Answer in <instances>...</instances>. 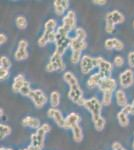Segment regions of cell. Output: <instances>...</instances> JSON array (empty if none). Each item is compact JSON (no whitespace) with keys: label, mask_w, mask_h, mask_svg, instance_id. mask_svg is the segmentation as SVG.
I'll return each instance as SVG.
<instances>
[{"label":"cell","mask_w":134,"mask_h":150,"mask_svg":"<svg viewBox=\"0 0 134 150\" xmlns=\"http://www.w3.org/2000/svg\"><path fill=\"white\" fill-rule=\"evenodd\" d=\"M68 31L63 26H59L56 29V39H55V45L56 50L60 55H63L66 52L67 48L70 47L71 44V38L68 37Z\"/></svg>","instance_id":"1"},{"label":"cell","mask_w":134,"mask_h":150,"mask_svg":"<svg viewBox=\"0 0 134 150\" xmlns=\"http://www.w3.org/2000/svg\"><path fill=\"white\" fill-rule=\"evenodd\" d=\"M84 107L91 113V118L93 123L99 119L101 116V110H102V103L98 100L96 97H92L90 99H85Z\"/></svg>","instance_id":"2"},{"label":"cell","mask_w":134,"mask_h":150,"mask_svg":"<svg viewBox=\"0 0 134 150\" xmlns=\"http://www.w3.org/2000/svg\"><path fill=\"white\" fill-rule=\"evenodd\" d=\"M65 63L62 59V55H60L57 51H54L50 57L49 62L46 65V71L53 72L56 70H64Z\"/></svg>","instance_id":"3"},{"label":"cell","mask_w":134,"mask_h":150,"mask_svg":"<svg viewBox=\"0 0 134 150\" xmlns=\"http://www.w3.org/2000/svg\"><path fill=\"white\" fill-rule=\"evenodd\" d=\"M28 97L31 98L36 108H42L47 102V96L40 89H33Z\"/></svg>","instance_id":"4"},{"label":"cell","mask_w":134,"mask_h":150,"mask_svg":"<svg viewBox=\"0 0 134 150\" xmlns=\"http://www.w3.org/2000/svg\"><path fill=\"white\" fill-rule=\"evenodd\" d=\"M68 97L72 102L76 103L77 105L83 106L85 99L83 98V91L80 88L79 85L69 87V92H68Z\"/></svg>","instance_id":"5"},{"label":"cell","mask_w":134,"mask_h":150,"mask_svg":"<svg viewBox=\"0 0 134 150\" xmlns=\"http://www.w3.org/2000/svg\"><path fill=\"white\" fill-rule=\"evenodd\" d=\"M96 60V65L99 68V73L102 74L104 78H110L111 71H112V64L109 61H106L102 57H95Z\"/></svg>","instance_id":"6"},{"label":"cell","mask_w":134,"mask_h":150,"mask_svg":"<svg viewBox=\"0 0 134 150\" xmlns=\"http://www.w3.org/2000/svg\"><path fill=\"white\" fill-rule=\"evenodd\" d=\"M46 133L47 132L45 131L42 126L38 128L36 132L31 135V145L40 150L42 149L43 146H44V138Z\"/></svg>","instance_id":"7"},{"label":"cell","mask_w":134,"mask_h":150,"mask_svg":"<svg viewBox=\"0 0 134 150\" xmlns=\"http://www.w3.org/2000/svg\"><path fill=\"white\" fill-rule=\"evenodd\" d=\"M95 67H97L96 65V60L95 58H92L89 55H84L81 58L80 61V70L83 74H88L90 71H92Z\"/></svg>","instance_id":"8"},{"label":"cell","mask_w":134,"mask_h":150,"mask_svg":"<svg viewBox=\"0 0 134 150\" xmlns=\"http://www.w3.org/2000/svg\"><path fill=\"white\" fill-rule=\"evenodd\" d=\"M119 83L122 88H128L134 83V73L131 69L124 70L119 76Z\"/></svg>","instance_id":"9"},{"label":"cell","mask_w":134,"mask_h":150,"mask_svg":"<svg viewBox=\"0 0 134 150\" xmlns=\"http://www.w3.org/2000/svg\"><path fill=\"white\" fill-rule=\"evenodd\" d=\"M62 26L68 32L75 28V26H76V14L74 11L70 10L67 12L66 15L62 19Z\"/></svg>","instance_id":"10"},{"label":"cell","mask_w":134,"mask_h":150,"mask_svg":"<svg viewBox=\"0 0 134 150\" xmlns=\"http://www.w3.org/2000/svg\"><path fill=\"white\" fill-rule=\"evenodd\" d=\"M27 47H28V42L26 40H20L18 43V47H17L16 52L14 53V58L17 61H21L24 60L26 58H28V51H27Z\"/></svg>","instance_id":"11"},{"label":"cell","mask_w":134,"mask_h":150,"mask_svg":"<svg viewBox=\"0 0 134 150\" xmlns=\"http://www.w3.org/2000/svg\"><path fill=\"white\" fill-rule=\"evenodd\" d=\"M47 116L50 118H52L53 120L55 121L56 124L58 125L59 127H62L64 128V125H65V118L63 117L62 113L60 112L57 108H49L47 111Z\"/></svg>","instance_id":"12"},{"label":"cell","mask_w":134,"mask_h":150,"mask_svg":"<svg viewBox=\"0 0 134 150\" xmlns=\"http://www.w3.org/2000/svg\"><path fill=\"white\" fill-rule=\"evenodd\" d=\"M116 81L115 79H113L112 77L110 78H104L103 80L101 81V83L99 84L98 88L99 90L102 91V92H114V90L116 89Z\"/></svg>","instance_id":"13"},{"label":"cell","mask_w":134,"mask_h":150,"mask_svg":"<svg viewBox=\"0 0 134 150\" xmlns=\"http://www.w3.org/2000/svg\"><path fill=\"white\" fill-rule=\"evenodd\" d=\"M80 120H81V117H80V115L78 113H74V112L70 113V114L65 118L64 128H66V129H72L74 126L78 125Z\"/></svg>","instance_id":"14"},{"label":"cell","mask_w":134,"mask_h":150,"mask_svg":"<svg viewBox=\"0 0 134 150\" xmlns=\"http://www.w3.org/2000/svg\"><path fill=\"white\" fill-rule=\"evenodd\" d=\"M105 48L107 50H122L124 47V44L122 43V41H120L117 38H108L106 39L105 43Z\"/></svg>","instance_id":"15"},{"label":"cell","mask_w":134,"mask_h":150,"mask_svg":"<svg viewBox=\"0 0 134 150\" xmlns=\"http://www.w3.org/2000/svg\"><path fill=\"white\" fill-rule=\"evenodd\" d=\"M86 47H87V44L84 40L78 39V38H76V37L71 38L70 48H71L72 52H82Z\"/></svg>","instance_id":"16"},{"label":"cell","mask_w":134,"mask_h":150,"mask_svg":"<svg viewBox=\"0 0 134 150\" xmlns=\"http://www.w3.org/2000/svg\"><path fill=\"white\" fill-rule=\"evenodd\" d=\"M22 125L26 127L34 128V129H38L41 127L40 120L38 118L32 117V116H26L25 118L22 119Z\"/></svg>","instance_id":"17"},{"label":"cell","mask_w":134,"mask_h":150,"mask_svg":"<svg viewBox=\"0 0 134 150\" xmlns=\"http://www.w3.org/2000/svg\"><path fill=\"white\" fill-rule=\"evenodd\" d=\"M103 79H104V77L102 76V74L97 72V73L91 75V76L89 77L88 80H87V85H88L89 88H94V87H96V86H99V84L101 83V81L103 80Z\"/></svg>","instance_id":"18"},{"label":"cell","mask_w":134,"mask_h":150,"mask_svg":"<svg viewBox=\"0 0 134 150\" xmlns=\"http://www.w3.org/2000/svg\"><path fill=\"white\" fill-rule=\"evenodd\" d=\"M26 79L24 78V76L22 74H18L17 76L14 78L13 84H12V90L14 92H20L21 88L23 87V85L25 84Z\"/></svg>","instance_id":"19"},{"label":"cell","mask_w":134,"mask_h":150,"mask_svg":"<svg viewBox=\"0 0 134 150\" xmlns=\"http://www.w3.org/2000/svg\"><path fill=\"white\" fill-rule=\"evenodd\" d=\"M115 99L116 102H117V105L120 106V107H125L128 104L127 102V96H126L125 92L122 90V89H118L115 92Z\"/></svg>","instance_id":"20"},{"label":"cell","mask_w":134,"mask_h":150,"mask_svg":"<svg viewBox=\"0 0 134 150\" xmlns=\"http://www.w3.org/2000/svg\"><path fill=\"white\" fill-rule=\"evenodd\" d=\"M63 79L66 83L69 85V87H73V86H76V85H79L78 83V80L77 78L74 76V74L70 71H67L65 72L64 75H63Z\"/></svg>","instance_id":"21"},{"label":"cell","mask_w":134,"mask_h":150,"mask_svg":"<svg viewBox=\"0 0 134 150\" xmlns=\"http://www.w3.org/2000/svg\"><path fill=\"white\" fill-rule=\"evenodd\" d=\"M72 136L75 142H81L83 139V132H82V128L78 125L74 126L72 128Z\"/></svg>","instance_id":"22"},{"label":"cell","mask_w":134,"mask_h":150,"mask_svg":"<svg viewBox=\"0 0 134 150\" xmlns=\"http://www.w3.org/2000/svg\"><path fill=\"white\" fill-rule=\"evenodd\" d=\"M56 26H57V22H56L55 19H49V20H47L44 25V33L51 34L52 32H55Z\"/></svg>","instance_id":"23"},{"label":"cell","mask_w":134,"mask_h":150,"mask_svg":"<svg viewBox=\"0 0 134 150\" xmlns=\"http://www.w3.org/2000/svg\"><path fill=\"white\" fill-rule=\"evenodd\" d=\"M110 14V17L112 19V21L114 22V24H120L124 22V16L122 13H120L118 10H113L111 12H109Z\"/></svg>","instance_id":"24"},{"label":"cell","mask_w":134,"mask_h":150,"mask_svg":"<svg viewBox=\"0 0 134 150\" xmlns=\"http://www.w3.org/2000/svg\"><path fill=\"white\" fill-rule=\"evenodd\" d=\"M105 31L108 34H112V33L115 31V24L112 21V19L110 17V14L107 13L106 17H105Z\"/></svg>","instance_id":"25"},{"label":"cell","mask_w":134,"mask_h":150,"mask_svg":"<svg viewBox=\"0 0 134 150\" xmlns=\"http://www.w3.org/2000/svg\"><path fill=\"white\" fill-rule=\"evenodd\" d=\"M117 119H118V122H119V124H120V126H122V127L128 126V124H129V118H128V115H127V114H125V113H124L122 110H121L120 112H118V114H117Z\"/></svg>","instance_id":"26"},{"label":"cell","mask_w":134,"mask_h":150,"mask_svg":"<svg viewBox=\"0 0 134 150\" xmlns=\"http://www.w3.org/2000/svg\"><path fill=\"white\" fill-rule=\"evenodd\" d=\"M60 103V94L57 91H53L50 94V104L53 108H56Z\"/></svg>","instance_id":"27"},{"label":"cell","mask_w":134,"mask_h":150,"mask_svg":"<svg viewBox=\"0 0 134 150\" xmlns=\"http://www.w3.org/2000/svg\"><path fill=\"white\" fill-rule=\"evenodd\" d=\"M53 6H54V11L58 16H61L64 14L65 9L63 8L62 4H61V0H55L53 2Z\"/></svg>","instance_id":"28"},{"label":"cell","mask_w":134,"mask_h":150,"mask_svg":"<svg viewBox=\"0 0 134 150\" xmlns=\"http://www.w3.org/2000/svg\"><path fill=\"white\" fill-rule=\"evenodd\" d=\"M10 133H11L10 126H8L6 124H0V138H1V140L8 136Z\"/></svg>","instance_id":"29"},{"label":"cell","mask_w":134,"mask_h":150,"mask_svg":"<svg viewBox=\"0 0 134 150\" xmlns=\"http://www.w3.org/2000/svg\"><path fill=\"white\" fill-rule=\"evenodd\" d=\"M16 26L19 29H21V30L25 29L27 27V20H26V18L24 16H18L16 18Z\"/></svg>","instance_id":"30"},{"label":"cell","mask_w":134,"mask_h":150,"mask_svg":"<svg viewBox=\"0 0 134 150\" xmlns=\"http://www.w3.org/2000/svg\"><path fill=\"white\" fill-rule=\"evenodd\" d=\"M112 96H113V92H104L102 97V104L105 106L110 105L112 102Z\"/></svg>","instance_id":"31"},{"label":"cell","mask_w":134,"mask_h":150,"mask_svg":"<svg viewBox=\"0 0 134 150\" xmlns=\"http://www.w3.org/2000/svg\"><path fill=\"white\" fill-rule=\"evenodd\" d=\"M10 67H11V62L8 57L2 56L0 58V68H4V69L9 70Z\"/></svg>","instance_id":"32"},{"label":"cell","mask_w":134,"mask_h":150,"mask_svg":"<svg viewBox=\"0 0 134 150\" xmlns=\"http://www.w3.org/2000/svg\"><path fill=\"white\" fill-rule=\"evenodd\" d=\"M105 124H106V121L103 117H100L97 121L94 122V127L97 131H102L105 127Z\"/></svg>","instance_id":"33"},{"label":"cell","mask_w":134,"mask_h":150,"mask_svg":"<svg viewBox=\"0 0 134 150\" xmlns=\"http://www.w3.org/2000/svg\"><path fill=\"white\" fill-rule=\"evenodd\" d=\"M86 31L84 30L83 28H77L75 30V37L78 38V39H81V40H84L86 39Z\"/></svg>","instance_id":"34"},{"label":"cell","mask_w":134,"mask_h":150,"mask_svg":"<svg viewBox=\"0 0 134 150\" xmlns=\"http://www.w3.org/2000/svg\"><path fill=\"white\" fill-rule=\"evenodd\" d=\"M31 91H32V89H31V87H30V83H29L28 81H26L25 84L23 85V87L21 88L20 93L24 96H29V94H30Z\"/></svg>","instance_id":"35"},{"label":"cell","mask_w":134,"mask_h":150,"mask_svg":"<svg viewBox=\"0 0 134 150\" xmlns=\"http://www.w3.org/2000/svg\"><path fill=\"white\" fill-rule=\"evenodd\" d=\"M81 61V52H72L71 54V62L73 64H76Z\"/></svg>","instance_id":"36"},{"label":"cell","mask_w":134,"mask_h":150,"mask_svg":"<svg viewBox=\"0 0 134 150\" xmlns=\"http://www.w3.org/2000/svg\"><path fill=\"white\" fill-rule=\"evenodd\" d=\"M122 111L127 115H134V110H133V107L131 104H127L125 107H123Z\"/></svg>","instance_id":"37"},{"label":"cell","mask_w":134,"mask_h":150,"mask_svg":"<svg viewBox=\"0 0 134 150\" xmlns=\"http://www.w3.org/2000/svg\"><path fill=\"white\" fill-rule=\"evenodd\" d=\"M124 64V59L122 56H115L114 57V65L116 67H121Z\"/></svg>","instance_id":"38"},{"label":"cell","mask_w":134,"mask_h":150,"mask_svg":"<svg viewBox=\"0 0 134 150\" xmlns=\"http://www.w3.org/2000/svg\"><path fill=\"white\" fill-rule=\"evenodd\" d=\"M8 74H9V70L0 68V79L1 80H5L7 77H8Z\"/></svg>","instance_id":"39"},{"label":"cell","mask_w":134,"mask_h":150,"mask_svg":"<svg viewBox=\"0 0 134 150\" xmlns=\"http://www.w3.org/2000/svg\"><path fill=\"white\" fill-rule=\"evenodd\" d=\"M128 64L130 67H134V51H131L128 54Z\"/></svg>","instance_id":"40"},{"label":"cell","mask_w":134,"mask_h":150,"mask_svg":"<svg viewBox=\"0 0 134 150\" xmlns=\"http://www.w3.org/2000/svg\"><path fill=\"white\" fill-rule=\"evenodd\" d=\"M112 149L113 150H126L122 145L119 143V142H114V143L112 144Z\"/></svg>","instance_id":"41"},{"label":"cell","mask_w":134,"mask_h":150,"mask_svg":"<svg viewBox=\"0 0 134 150\" xmlns=\"http://www.w3.org/2000/svg\"><path fill=\"white\" fill-rule=\"evenodd\" d=\"M7 42V36L3 33L0 34V44H5Z\"/></svg>","instance_id":"42"},{"label":"cell","mask_w":134,"mask_h":150,"mask_svg":"<svg viewBox=\"0 0 134 150\" xmlns=\"http://www.w3.org/2000/svg\"><path fill=\"white\" fill-rule=\"evenodd\" d=\"M92 2H93L94 4H96V5H105L107 3L106 0H93Z\"/></svg>","instance_id":"43"},{"label":"cell","mask_w":134,"mask_h":150,"mask_svg":"<svg viewBox=\"0 0 134 150\" xmlns=\"http://www.w3.org/2000/svg\"><path fill=\"white\" fill-rule=\"evenodd\" d=\"M61 4L65 10L69 7V1H68V0H61Z\"/></svg>","instance_id":"44"},{"label":"cell","mask_w":134,"mask_h":150,"mask_svg":"<svg viewBox=\"0 0 134 150\" xmlns=\"http://www.w3.org/2000/svg\"><path fill=\"white\" fill-rule=\"evenodd\" d=\"M41 126L44 128V130H45L46 132H49L50 130H51V126H50L49 124H48V123H44V124H42Z\"/></svg>","instance_id":"45"},{"label":"cell","mask_w":134,"mask_h":150,"mask_svg":"<svg viewBox=\"0 0 134 150\" xmlns=\"http://www.w3.org/2000/svg\"><path fill=\"white\" fill-rule=\"evenodd\" d=\"M23 150H40V149H38V148H36V147H34V146H32V145H29V146L27 147L26 149H23Z\"/></svg>","instance_id":"46"},{"label":"cell","mask_w":134,"mask_h":150,"mask_svg":"<svg viewBox=\"0 0 134 150\" xmlns=\"http://www.w3.org/2000/svg\"><path fill=\"white\" fill-rule=\"evenodd\" d=\"M0 113H1V116H3V109H1V110H0Z\"/></svg>","instance_id":"47"},{"label":"cell","mask_w":134,"mask_h":150,"mask_svg":"<svg viewBox=\"0 0 134 150\" xmlns=\"http://www.w3.org/2000/svg\"><path fill=\"white\" fill-rule=\"evenodd\" d=\"M131 105H132V107H133V110H134V100H133V102H132V104H131Z\"/></svg>","instance_id":"48"},{"label":"cell","mask_w":134,"mask_h":150,"mask_svg":"<svg viewBox=\"0 0 134 150\" xmlns=\"http://www.w3.org/2000/svg\"><path fill=\"white\" fill-rule=\"evenodd\" d=\"M132 147H133V149H134V141H133V144H132Z\"/></svg>","instance_id":"49"},{"label":"cell","mask_w":134,"mask_h":150,"mask_svg":"<svg viewBox=\"0 0 134 150\" xmlns=\"http://www.w3.org/2000/svg\"><path fill=\"white\" fill-rule=\"evenodd\" d=\"M133 27H134V21H133Z\"/></svg>","instance_id":"50"}]
</instances>
